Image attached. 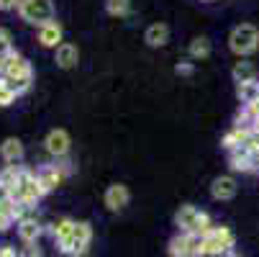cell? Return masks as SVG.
Masks as SVG:
<instances>
[{"mask_svg": "<svg viewBox=\"0 0 259 257\" xmlns=\"http://www.w3.org/2000/svg\"><path fill=\"white\" fill-rule=\"evenodd\" d=\"M6 72H3V78L8 80V85L13 88V93L21 98L23 93H28L31 90V85H33V67H31V62L23 57V54H18L16 49L13 52H8L6 54Z\"/></svg>", "mask_w": 259, "mask_h": 257, "instance_id": "obj_1", "label": "cell"}, {"mask_svg": "<svg viewBox=\"0 0 259 257\" xmlns=\"http://www.w3.org/2000/svg\"><path fill=\"white\" fill-rule=\"evenodd\" d=\"M234 244H236V237L224 224H213L203 234V254H208V257H229V254H234Z\"/></svg>", "mask_w": 259, "mask_h": 257, "instance_id": "obj_2", "label": "cell"}, {"mask_svg": "<svg viewBox=\"0 0 259 257\" xmlns=\"http://www.w3.org/2000/svg\"><path fill=\"white\" fill-rule=\"evenodd\" d=\"M229 49L239 59H246L249 54H254L259 49V28L254 23H239V26H234L231 33H229Z\"/></svg>", "mask_w": 259, "mask_h": 257, "instance_id": "obj_3", "label": "cell"}, {"mask_svg": "<svg viewBox=\"0 0 259 257\" xmlns=\"http://www.w3.org/2000/svg\"><path fill=\"white\" fill-rule=\"evenodd\" d=\"M13 201H21L26 203L28 208H36V203H39L47 193L41 188V182H39V175H36V170L26 167L23 165V172H21V180H18V186L13 188Z\"/></svg>", "mask_w": 259, "mask_h": 257, "instance_id": "obj_4", "label": "cell"}, {"mask_svg": "<svg viewBox=\"0 0 259 257\" xmlns=\"http://www.w3.org/2000/svg\"><path fill=\"white\" fill-rule=\"evenodd\" d=\"M90 242H93V227H90V222H77L75 232H72L64 242H59L57 247L67 257H88Z\"/></svg>", "mask_w": 259, "mask_h": 257, "instance_id": "obj_5", "label": "cell"}, {"mask_svg": "<svg viewBox=\"0 0 259 257\" xmlns=\"http://www.w3.org/2000/svg\"><path fill=\"white\" fill-rule=\"evenodd\" d=\"M18 16L23 23L39 28V26L54 21V0H21Z\"/></svg>", "mask_w": 259, "mask_h": 257, "instance_id": "obj_6", "label": "cell"}, {"mask_svg": "<svg viewBox=\"0 0 259 257\" xmlns=\"http://www.w3.org/2000/svg\"><path fill=\"white\" fill-rule=\"evenodd\" d=\"M72 172H75V167H72L69 160H57V162H49V165H41L39 170H36V175H39V182L44 193H52L62 186V180L69 177Z\"/></svg>", "mask_w": 259, "mask_h": 257, "instance_id": "obj_7", "label": "cell"}, {"mask_svg": "<svg viewBox=\"0 0 259 257\" xmlns=\"http://www.w3.org/2000/svg\"><path fill=\"white\" fill-rule=\"evenodd\" d=\"M169 257H200L203 254V234H175L167 247Z\"/></svg>", "mask_w": 259, "mask_h": 257, "instance_id": "obj_8", "label": "cell"}, {"mask_svg": "<svg viewBox=\"0 0 259 257\" xmlns=\"http://www.w3.org/2000/svg\"><path fill=\"white\" fill-rule=\"evenodd\" d=\"M200 208H195L193 203H185L177 208L175 213V227L180 234H198V224H200Z\"/></svg>", "mask_w": 259, "mask_h": 257, "instance_id": "obj_9", "label": "cell"}, {"mask_svg": "<svg viewBox=\"0 0 259 257\" xmlns=\"http://www.w3.org/2000/svg\"><path fill=\"white\" fill-rule=\"evenodd\" d=\"M69 146H72V139L67 134V129H52L44 139V150L54 157V160H67L69 155Z\"/></svg>", "mask_w": 259, "mask_h": 257, "instance_id": "obj_10", "label": "cell"}, {"mask_svg": "<svg viewBox=\"0 0 259 257\" xmlns=\"http://www.w3.org/2000/svg\"><path fill=\"white\" fill-rule=\"evenodd\" d=\"M16 232H18V239L23 244H39V239L47 234V224H41L33 213V216H28V218L16 224Z\"/></svg>", "mask_w": 259, "mask_h": 257, "instance_id": "obj_11", "label": "cell"}, {"mask_svg": "<svg viewBox=\"0 0 259 257\" xmlns=\"http://www.w3.org/2000/svg\"><path fill=\"white\" fill-rule=\"evenodd\" d=\"M128 201H131V191L123 186V182H113V186H108L105 193H103V203H105V208H108V211H113V213L123 211V208L128 206Z\"/></svg>", "mask_w": 259, "mask_h": 257, "instance_id": "obj_12", "label": "cell"}, {"mask_svg": "<svg viewBox=\"0 0 259 257\" xmlns=\"http://www.w3.org/2000/svg\"><path fill=\"white\" fill-rule=\"evenodd\" d=\"M236 193H239V186H236V177L234 175H218L210 182V196L215 201H234Z\"/></svg>", "mask_w": 259, "mask_h": 257, "instance_id": "obj_13", "label": "cell"}, {"mask_svg": "<svg viewBox=\"0 0 259 257\" xmlns=\"http://www.w3.org/2000/svg\"><path fill=\"white\" fill-rule=\"evenodd\" d=\"M54 62H57V67H62V69H75L77 62H80V49H77V44H72V42L59 44V47L54 49Z\"/></svg>", "mask_w": 259, "mask_h": 257, "instance_id": "obj_14", "label": "cell"}, {"mask_svg": "<svg viewBox=\"0 0 259 257\" xmlns=\"http://www.w3.org/2000/svg\"><path fill=\"white\" fill-rule=\"evenodd\" d=\"M62 23L54 18V21H49V23H44V26H39V44L44 47V49H57L59 44H64L62 42Z\"/></svg>", "mask_w": 259, "mask_h": 257, "instance_id": "obj_15", "label": "cell"}, {"mask_svg": "<svg viewBox=\"0 0 259 257\" xmlns=\"http://www.w3.org/2000/svg\"><path fill=\"white\" fill-rule=\"evenodd\" d=\"M0 157H3L6 165H21L23 157H26V150H23L21 139H16V136L3 139V144H0Z\"/></svg>", "mask_w": 259, "mask_h": 257, "instance_id": "obj_16", "label": "cell"}, {"mask_svg": "<svg viewBox=\"0 0 259 257\" xmlns=\"http://www.w3.org/2000/svg\"><path fill=\"white\" fill-rule=\"evenodd\" d=\"M231 78H234L236 85H246V83H256V80H259V72H256L254 62L239 59V62H234V67H231Z\"/></svg>", "mask_w": 259, "mask_h": 257, "instance_id": "obj_17", "label": "cell"}, {"mask_svg": "<svg viewBox=\"0 0 259 257\" xmlns=\"http://www.w3.org/2000/svg\"><path fill=\"white\" fill-rule=\"evenodd\" d=\"M144 42H146V47H152V49H159V47H164L167 42H169V26L167 23H152L149 28L144 31Z\"/></svg>", "mask_w": 259, "mask_h": 257, "instance_id": "obj_18", "label": "cell"}, {"mask_svg": "<svg viewBox=\"0 0 259 257\" xmlns=\"http://www.w3.org/2000/svg\"><path fill=\"white\" fill-rule=\"evenodd\" d=\"M229 155V170L231 172H254V157L244 150H234V152H226Z\"/></svg>", "mask_w": 259, "mask_h": 257, "instance_id": "obj_19", "label": "cell"}, {"mask_svg": "<svg viewBox=\"0 0 259 257\" xmlns=\"http://www.w3.org/2000/svg\"><path fill=\"white\" fill-rule=\"evenodd\" d=\"M75 227H77V222L75 218H69V216H62V218H57L54 224H49L47 227V232H49V237L59 244V242H64L72 232H75Z\"/></svg>", "mask_w": 259, "mask_h": 257, "instance_id": "obj_20", "label": "cell"}, {"mask_svg": "<svg viewBox=\"0 0 259 257\" xmlns=\"http://www.w3.org/2000/svg\"><path fill=\"white\" fill-rule=\"evenodd\" d=\"M254 131H244V129H236L231 126L224 136H221V146H224L226 152H234V150H241V146L246 144V139L251 136Z\"/></svg>", "mask_w": 259, "mask_h": 257, "instance_id": "obj_21", "label": "cell"}, {"mask_svg": "<svg viewBox=\"0 0 259 257\" xmlns=\"http://www.w3.org/2000/svg\"><path fill=\"white\" fill-rule=\"evenodd\" d=\"M188 52H190V59H195V62H203V59H208V57H210V52H213V44H210V39H208V36H195V39L190 42V47H188Z\"/></svg>", "mask_w": 259, "mask_h": 257, "instance_id": "obj_22", "label": "cell"}, {"mask_svg": "<svg viewBox=\"0 0 259 257\" xmlns=\"http://www.w3.org/2000/svg\"><path fill=\"white\" fill-rule=\"evenodd\" d=\"M21 172H23V165H6L3 170H0V186H6L13 193V188L21 180Z\"/></svg>", "mask_w": 259, "mask_h": 257, "instance_id": "obj_23", "label": "cell"}, {"mask_svg": "<svg viewBox=\"0 0 259 257\" xmlns=\"http://www.w3.org/2000/svg\"><path fill=\"white\" fill-rule=\"evenodd\" d=\"M105 13L113 18H123L131 13V0H105Z\"/></svg>", "mask_w": 259, "mask_h": 257, "instance_id": "obj_24", "label": "cell"}, {"mask_svg": "<svg viewBox=\"0 0 259 257\" xmlns=\"http://www.w3.org/2000/svg\"><path fill=\"white\" fill-rule=\"evenodd\" d=\"M13 198H8L6 203H0V232H8L16 224V216H13Z\"/></svg>", "mask_w": 259, "mask_h": 257, "instance_id": "obj_25", "label": "cell"}, {"mask_svg": "<svg viewBox=\"0 0 259 257\" xmlns=\"http://www.w3.org/2000/svg\"><path fill=\"white\" fill-rule=\"evenodd\" d=\"M256 85H259V80L256 83H246V85H236V98L244 105L251 103V100H256Z\"/></svg>", "mask_w": 259, "mask_h": 257, "instance_id": "obj_26", "label": "cell"}, {"mask_svg": "<svg viewBox=\"0 0 259 257\" xmlns=\"http://www.w3.org/2000/svg\"><path fill=\"white\" fill-rule=\"evenodd\" d=\"M18 95L13 93V88L8 85V80L0 75V108H6V105H11L13 100H16Z\"/></svg>", "mask_w": 259, "mask_h": 257, "instance_id": "obj_27", "label": "cell"}, {"mask_svg": "<svg viewBox=\"0 0 259 257\" xmlns=\"http://www.w3.org/2000/svg\"><path fill=\"white\" fill-rule=\"evenodd\" d=\"M13 52V36L6 26H0V54H8Z\"/></svg>", "mask_w": 259, "mask_h": 257, "instance_id": "obj_28", "label": "cell"}, {"mask_svg": "<svg viewBox=\"0 0 259 257\" xmlns=\"http://www.w3.org/2000/svg\"><path fill=\"white\" fill-rule=\"evenodd\" d=\"M175 72H177V75H185V78H188V75H193V72H195V64H193V62H177Z\"/></svg>", "mask_w": 259, "mask_h": 257, "instance_id": "obj_29", "label": "cell"}, {"mask_svg": "<svg viewBox=\"0 0 259 257\" xmlns=\"http://www.w3.org/2000/svg\"><path fill=\"white\" fill-rule=\"evenodd\" d=\"M21 257H44V254H41V247L39 244H26L23 252H21Z\"/></svg>", "mask_w": 259, "mask_h": 257, "instance_id": "obj_30", "label": "cell"}, {"mask_svg": "<svg viewBox=\"0 0 259 257\" xmlns=\"http://www.w3.org/2000/svg\"><path fill=\"white\" fill-rule=\"evenodd\" d=\"M18 6H21V0H0V11H3V13L18 11Z\"/></svg>", "mask_w": 259, "mask_h": 257, "instance_id": "obj_31", "label": "cell"}, {"mask_svg": "<svg viewBox=\"0 0 259 257\" xmlns=\"http://www.w3.org/2000/svg\"><path fill=\"white\" fill-rule=\"evenodd\" d=\"M0 257H21L13 244H0Z\"/></svg>", "mask_w": 259, "mask_h": 257, "instance_id": "obj_32", "label": "cell"}, {"mask_svg": "<svg viewBox=\"0 0 259 257\" xmlns=\"http://www.w3.org/2000/svg\"><path fill=\"white\" fill-rule=\"evenodd\" d=\"M8 198H13V196H11V191H8L6 186H0V203H6Z\"/></svg>", "mask_w": 259, "mask_h": 257, "instance_id": "obj_33", "label": "cell"}, {"mask_svg": "<svg viewBox=\"0 0 259 257\" xmlns=\"http://www.w3.org/2000/svg\"><path fill=\"white\" fill-rule=\"evenodd\" d=\"M256 98H259V85H256Z\"/></svg>", "mask_w": 259, "mask_h": 257, "instance_id": "obj_34", "label": "cell"}, {"mask_svg": "<svg viewBox=\"0 0 259 257\" xmlns=\"http://www.w3.org/2000/svg\"><path fill=\"white\" fill-rule=\"evenodd\" d=\"M203 3H210V0H203Z\"/></svg>", "mask_w": 259, "mask_h": 257, "instance_id": "obj_35", "label": "cell"}]
</instances>
